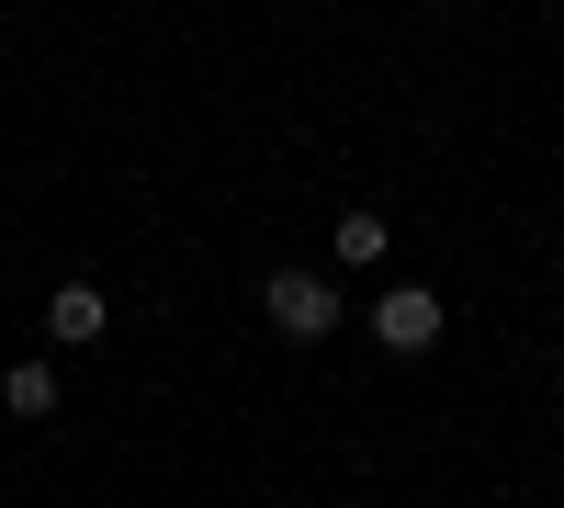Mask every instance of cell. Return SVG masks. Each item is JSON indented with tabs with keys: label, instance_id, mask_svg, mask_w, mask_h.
I'll list each match as a JSON object with an SVG mask.
<instances>
[{
	"label": "cell",
	"instance_id": "cell-1",
	"mask_svg": "<svg viewBox=\"0 0 564 508\" xmlns=\"http://www.w3.org/2000/svg\"><path fill=\"white\" fill-rule=\"evenodd\" d=\"M441 328H452V316H441V294H430V283H384V294H372V339H384L395 361L441 350Z\"/></svg>",
	"mask_w": 564,
	"mask_h": 508
},
{
	"label": "cell",
	"instance_id": "cell-2",
	"mask_svg": "<svg viewBox=\"0 0 564 508\" xmlns=\"http://www.w3.org/2000/svg\"><path fill=\"white\" fill-rule=\"evenodd\" d=\"M260 305H271L282 339H327V328H339V283H327V271H271Z\"/></svg>",
	"mask_w": 564,
	"mask_h": 508
},
{
	"label": "cell",
	"instance_id": "cell-3",
	"mask_svg": "<svg viewBox=\"0 0 564 508\" xmlns=\"http://www.w3.org/2000/svg\"><path fill=\"white\" fill-rule=\"evenodd\" d=\"M102 328H113V294L102 283H57V294H45V339H57V350H90Z\"/></svg>",
	"mask_w": 564,
	"mask_h": 508
},
{
	"label": "cell",
	"instance_id": "cell-4",
	"mask_svg": "<svg viewBox=\"0 0 564 508\" xmlns=\"http://www.w3.org/2000/svg\"><path fill=\"white\" fill-rule=\"evenodd\" d=\"M0 407H12L23 430H34V419H57V361H12V374H0Z\"/></svg>",
	"mask_w": 564,
	"mask_h": 508
},
{
	"label": "cell",
	"instance_id": "cell-5",
	"mask_svg": "<svg viewBox=\"0 0 564 508\" xmlns=\"http://www.w3.org/2000/svg\"><path fill=\"white\" fill-rule=\"evenodd\" d=\"M327 260H384V215L350 204V215H339V238H327Z\"/></svg>",
	"mask_w": 564,
	"mask_h": 508
}]
</instances>
